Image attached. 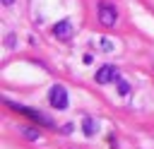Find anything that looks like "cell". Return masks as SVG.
<instances>
[{
	"label": "cell",
	"mask_w": 154,
	"mask_h": 149,
	"mask_svg": "<svg viewBox=\"0 0 154 149\" xmlns=\"http://www.w3.org/2000/svg\"><path fill=\"white\" fill-rule=\"evenodd\" d=\"M24 135H26V137H31V139H36V137H38V132H36V130H24Z\"/></svg>",
	"instance_id": "cell-9"
},
{
	"label": "cell",
	"mask_w": 154,
	"mask_h": 149,
	"mask_svg": "<svg viewBox=\"0 0 154 149\" xmlns=\"http://www.w3.org/2000/svg\"><path fill=\"white\" fill-rule=\"evenodd\" d=\"M118 79V67L116 65H103L99 72H96V82L99 84H111Z\"/></svg>",
	"instance_id": "cell-5"
},
{
	"label": "cell",
	"mask_w": 154,
	"mask_h": 149,
	"mask_svg": "<svg viewBox=\"0 0 154 149\" xmlns=\"http://www.w3.org/2000/svg\"><path fill=\"white\" fill-rule=\"evenodd\" d=\"M48 99H51V106L53 108H58V111H65L67 108V91H65L63 84H53Z\"/></svg>",
	"instance_id": "cell-2"
},
{
	"label": "cell",
	"mask_w": 154,
	"mask_h": 149,
	"mask_svg": "<svg viewBox=\"0 0 154 149\" xmlns=\"http://www.w3.org/2000/svg\"><path fill=\"white\" fill-rule=\"evenodd\" d=\"M12 111H17V113H22V115H26V118H31L34 123H38V125H46V127H53V120L46 115V113H41V111H36V108H26V106H19V103H12V101H5Z\"/></svg>",
	"instance_id": "cell-1"
},
{
	"label": "cell",
	"mask_w": 154,
	"mask_h": 149,
	"mask_svg": "<svg viewBox=\"0 0 154 149\" xmlns=\"http://www.w3.org/2000/svg\"><path fill=\"white\" fill-rule=\"evenodd\" d=\"M72 31H75V26H72V22H70V19H63V22H58V24L53 26V36H55V38H60V41L72 38Z\"/></svg>",
	"instance_id": "cell-4"
},
{
	"label": "cell",
	"mask_w": 154,
	"mask_h": 149,
	"mask_svg": "<svg viewBox=\"0 0 154 149\" xmlns=\"http://www.w3.org/2000/svg\"><path fill=\"white\" fill-rule=\"evenodd\" d=\"M101 50L111 53V50H113V41H111V38H101Z\"/></svg>",
	"instance_id": "cell-7"
},
{
	"label": "cell",
	"mask_w": 154,
	"mask_h": 149,
	"mask_svg": "<svg viewBox=\"0 0 154 149\" xmlns=\"http://www.w3.org/2000/svg\"><path fill=\"white\" fill-rule=\"evenodd\" d=\"M82 130H84V135H87V137H91V135L99 130V125H96L91 118H84V123H82Z\"/></svg>",
	"instance_id": "cell-6"
},
{
	"label": "cell",
	"mask_w": 154,
	"mask_h": 149,
	"mask_svg": "<svg viewBox=\"0 0 154 149\" xmlns=\"http://www.w3.org/2000/svg\"><path fill=\"white\" fill-rule=\"evenodd\" d=\"M118 91H120V94H128V91H130V84H128L125 79H118Z\"/></svg>",
	"instance_id": "cell-8"
},
{
	"label": "cell",
	"mask_w": 154,
	"mask_h": 149,
	"mask_svg": "<svg viewBox=\"0 0 154 149\" xmlns=\"http://www.w3.org/2000/svg\"><path fill=\"white\" fill-rule=\"evenodd\" d=\"M116 7L113 5H108V2H101V7H99V19H101V24L103 26H113L116 24Z\"/></svg>",
	"instance_id": "cell-3"
},
{
	"label": "cell",
	"mask_w": 154,
	"mask_h": 149,
	"mask_svg": "<svg viewBox=\"0 0 154 149\" xmlns=\"http://www.w3.org/2000/svg\"><path fill=\"white\" fill-rule=\"evenodd\" d=\"M12 2H14V0H2V5H12Z\"/></svg>",
	"instance_id": "cell-10"
}]
</instances>
